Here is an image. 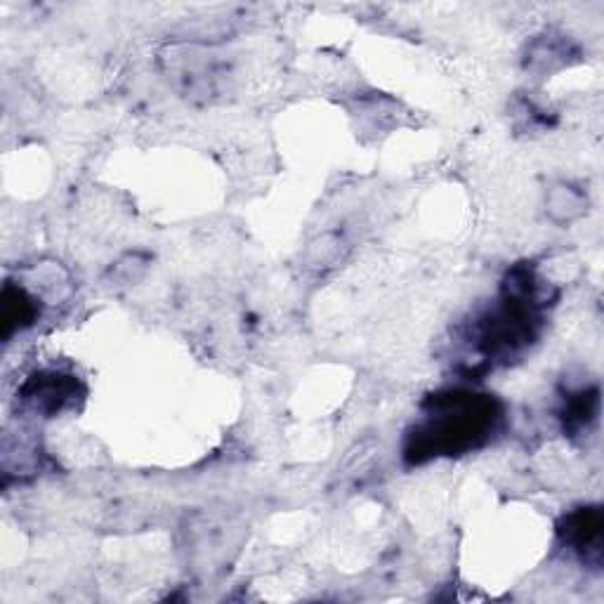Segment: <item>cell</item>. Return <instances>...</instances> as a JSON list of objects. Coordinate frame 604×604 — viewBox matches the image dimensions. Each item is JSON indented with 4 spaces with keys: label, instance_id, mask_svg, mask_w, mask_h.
<instances>
[{
    "label": "cell",
    "instance_id": "1",
    "mask_svg": "<svg viewBox=\"0 0 604 604\" xmlns=\"http://www.w3.org/2000/svg\"><path fill=\"white\" fill-rule=\"evenodd\" d=\"M498 418L496 404L484 395L451 392L437 397L428 423L416 437L411 453H458L487 437Z\"/></svg>",
    "mask_w": 604,
    "mask_h": 604
},
{
    "label": "cell",
    "instance_id": "2",
    "mask_svg": "<svg viewBox=\"0 0 604 604\" xmlns=\"http://www.w3.org/2000/svg\"><path fill=\"white\" fill-rule=\"evenodd\" d=\"M567 536L576 550H600L602 541V512L597 508H583L569 517Z\"/></svg>",
    "mask_w": 604,
    "mask_h": 604
},
{
    "label": "cell",
    "instance_id": "3",
    "mask_svg": "<svg viewBox=\"0 0 604 604\" xmlns=\"http://www.w3.org/2000/svg\"><path fill=\"white\" fill-rule=\"evenodd\" d=\"M71 395H74V380L52 373L48 378L34 380V383L29 385V397L26 399L34 402L36 409L41 406V409L48 411H59Z\"/></svg>",
    "mask_w": 604,
    "mask_h": 604
},
{
    "label": "cell",
    "instance_id": "4",
    "mask_svg": "<svg viewBox=\"0 0 604 604\" xmlns=\"http://www.w3.org/2000/svg\"><path fill=\"white\" fill-rule=\"evenodd\" d=\"M548 213L555 222H574L579 220L588 208V199L581 189L571 185H557L548 194Z\"/></svg>",
    "mask_w": 604,
    "mask_h": 604
},
{
    "label": "cell",
    "instance_id": "5",
    "mask_svg": "<svg viewBox=\"0 0 604 604\" xmlns=\"http://www.w3.org/2000/svg\"><path fill=\"white\" fill-rule=\"evenodd\" d=\"M3 312H5V326L8 328L24 326L34 319L36 305H34V300L26 295V291H22V288L17 291V288L8 286L3 295Z\"/></svg>",
    "mask_w": 604,
    "mask_h": 604
}]
</instances>
